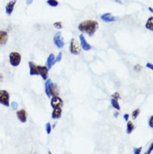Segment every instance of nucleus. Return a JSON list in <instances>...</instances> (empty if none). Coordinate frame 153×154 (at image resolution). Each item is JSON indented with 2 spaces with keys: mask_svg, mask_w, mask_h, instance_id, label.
<instances>
[{
  "mask_svg": "<svg viewBox=\"0 0 153 154\" xmlns=\"http://www.w3.org/2000/svg\"><path fill=\"white\" fill-rule=\"evenodd\" d=\"M62 53L61 52H59L58 55H57V57H55V61L56 62H59V61H61V60H62Z\"/></svg>",
  "mask_w": 153,
  "mask_h": 154,
  "instance_id": "393cba45",
  "label": "nucleus"
},
{
  "mask_svg": "<svg viewBox=\"0 0 153 154\" xmlns=\"http://www.w3.org/2000/svg\"><path fill=\"white\" fill-rule=\"evenodd\" d=\"M21 62V55L18 52H11L9 54V63L12 66L17 67Z\"/></svg>",
  "mask_w": 153,
  "mask_h": 154,
  "instance_id": "20e7f679",
  "label": "nucleus"
},
{
  "mask_svg": "<svg viewBox=\"0 0 153 154\" xmlns=\"http://www.w3.org/2000/svg\"><path fill=\"white\" fill-rule=\"evenodd\" d=\"M50 104H51V107L53 109H55V108H62V106H64V101H63V100L61 99L59 96H55L51 97Z\"/></svg>",
  "mask_w": 153,
  "mask_h": 154,
  "instance_id": "39448f33",
  "label": "nucleus"
},
{
  "mask_svg": "<svg viewBox=\"0 0 153 154\" xmlns=\"http://www.w3.org/2000/svg\"><path fill=\"white\" fill-rule=\"evenodd\" d=\"M16 3H17L16 0H11L7 3V5L5 7V12H6L7 15H9V16L11 15L13 11V9H14V6H15Z\"/></svg>",
  "mask_w": 153,
  "mask_h": 154,
  "instance_id": "9b49d317",
  "label": "nucleus"
},
{
  "mask_svg": "<svg viewBox=\"0 0 153 154\" xmlns=\"http://www.w3.org/2000/svg\"><path fill=\"white\" fill-rule=\"evenodd\" d=\"M3 75L0 73V82H2V81H3Z\"/></svg>",
  "mask_w": 153,
  "mask_h": 154,
  "instance_id": "72a5a7b5",
  "label": "nucleus"
},
{
  "mask_svg": "<svg viewBox=\"0 0 153 154\" xmlns=\"http://www.w3.org/2000/svg\"><path fill=\"white\" fill-rule=\"evenodd\" d=\"M44 90H45V94L46 96L50 98L52 96H55L58 95V91H57V87L55 84L52 82V80L50 79H47L45 80L44 83Z\"/></svg>",
  "mask_w": 153,
  "mask_h": 154,
  "instance_id": "f03ea898",
  "label": "nucleus"
},
{
  "mask_svg": "<svg viewBox=\"0 0 153 154\" xmlns=\"http://www.w3.org/2000/svg\"><path fill=\"white\" fill-rule=\"evenodd\" d=\"M139 114H140V110L139 109H136V110H133V112H132V114H131V117H132V119H136V117L139 116Z\"/></svg>",
  "mask_w": 153,
  "mask_h": 154,
  "instance_id": "4be33fe9",
  "label": "nucleus"
},
{
  "mask_svg": "<svg viewBox=\"0 0 153 154\" xmlns=\"http://www.w3.org/2000/svg\"><path fill=\"white\" fill-rule=\"evenodd\" d=\"M33 0H26V3H27V5H29L33 3Z\"/></svg>",
  "mask_w": 153,
  "mask_h": 154,
  "instance_id": "473e14b6",
  "label": "nucleus"
},
{
  "mask_svg": "<svg viewBox=\"0 0 153 154\" xmlns=\"http://www.w3.org/2000/svg\"><path fill=\"white\" fill-rule=\"evenodd\" d=\"M54 43L55 46L59 49H62L65 46V41L60 32H57L54 36Z\"/></svg>",
  "mask_w": 153,
  "mask_h": 154,
  "instance_id": "423d86ee",
  "label": "nucleus"
},
{
  "mask_svg": "<svg viewBox=\"0 0 153 154\" xmlns=\"http://www.w3.org/2000/svg\"><path fill=\"white\" fill-rule=\"evenodd\" d=\"M10 106H11L12 109L14 110H16L18 109V107H19V105H18V103L17 102H15V101H12L11 104H10Z\"/></svg>",
  "mask_w": 153,
  "mask_h": 154,
  "instance_id": "b1692460",
  "label": "nucleus"
},
{
  "mask_svg": "<svg viewBox=\"0 0 153 154\" xmlns=\"http://www.w3.org/2000/svg\"><path fill=\"white\" fill-rule=\"evenodd\" d=\"M152 143L151 144V146H150V147H149V149H148V152L146 153V154H150L152 153Z\"/></svg>",
  "mask_w": 153,
  "mask_h": 154,
  "instance_id": "2f4dec72",
  "label": "nucleus"
},
{
  "mask_svg": "<svg viewBox=\"0 0 153 154\" xmlns=\"http://www.w3.org/2000/svg\"><path fill=\"white\" fill-rule=\"evenodd\" d=\"M8 33L4 30H0V46L6 44V43L8 42Z\"/></svg>",
  "mask_w": 153,
  "mask_h": 154,
  "instance_id": "4468645a",
  "label": "nucleus"
},
{
  "mask_svg": "<svg viewBox=\"0 0 153 154\" xmlns=\"http://www.w3.org/2000/svg\"><path fill=\"white\" fill-rule=\"evenodd\" d=\"M55 55L54 54H50L49 55L48 59H47V61H46V64H47V68L49 70H50L54 65L55 64Z\"/></svg>",
  "mask_w": 153,
  "mask_h": 154,
  "instance_id": "2eb2a0df",
  "label": "nucleus"
},
{
  "mask_svg": "<svg viewBox=\"0 0 153 154\" xmlns=\"http://www.w3.org/2000/svg\"><path fill=\"white\" fill-rule=\"evenodd\" d=\"M142 66L136 65V66L134 67V70H136V71H141V70H142Z\"/></svg>",
  "mask_w": 153,
  "mask_h": 154,
  "instance_id": "cd10ccee",
  "label": "nucleus"
},
{
  "mask_svg": "<svg viewBox=\"0 0 153 154\" xmlns=\"http://www.w3.org/2000/svg\"><path fill=\"white\" fill-rule=\"evenodd\" d=\"M16 115H17L18 119L22 123H25L27 121V113H26V110H25L21 109V110H17Z\"/></svg>",
  "mask_w": 153,
  "mask_h": 154,
  "instance_id": "f8f14e48",
  "label": "nucleus"
},
{
  "mask_svg": "<svg viewBox=\"0 0 153 154\" xmlns=\"http://www.w3.org/2000/svg\"><path fill=\"white\" fill-rule=\"evenodd\" d=\"M124 119H125V121H129V114H127V113L125 114V115H124Z\"/></svg>",
  "mask_w": 153,
  "mask_h": 154,
  "instance_id": "7c9ffc66",
  "label": "nucleus"
},
{
  "mask_svg": "<svg viewBox=\"0 0 153 154\" xmlns=\"http://www.w3.org/2000/svg\"><path fill=\"white\" fill-rule=\"evenodd\" d=\"M45 130H46V132H47L48 135L50 134L51 130H52V126H51V124H50L49 122H47V123H46V125H45Z\"/></svg>",
  "mask_w": 153,
  "mask_h": 154,
  "instance_id": "412c9836",
  "label": "nucleus"
},
{
  "mask_svg": "<svg viewBox=\"0 0 153 154\" xmlns=\"http://www.w3.org/2000/svg\"><path fill=\"white\" fill-rule=\"evenodd\" d=\"M38 71H39V76L42 77V79L46 80L49 77V69L47 66H38Z\"/></svg>",
  "mask_w": 153,
  "mask_h": 154,
  "instance_id": "6e6552de",
  "label": "nucleus"
},
{
  "mask_svg": "<svg viewBox=\"0 0 153 154\" xmlns=\"http://www.w3.org/2000/svg\"><path fill=\"white\" fill-rule=\"evenodd\" d=\"M61 116H62V108H55L51 114V117L54 120L59 119L61 117Z\"/></svg>",
  "mask_w": 153,
  "mask_h": 154,
  "instance_id": "dca6fc26",
  "label": "nucleus"
},
{
  "mask_svg": "<svg viewBox=\"0 0 153 154\" xmlns=\"http://www.w3.org/2000/svg\"><path fill=\"white\" fill-rule=\"evenodd\" d=\"M100 19L102 21L106 23H111V22H115L118 19V17H115L113 16L111 13H104L100 16Z\"/></svg>",
  "mask_w": 153,
  "mask_h": 154,
  "instance_id": "1a4fd4ad",
  "label": "nucleus"
},
{
  "mask_svg": "<svg viewBox=\"0 0 153 154\" xmlns=\"http://www.w3.org/2000/svg\"><path fill=\"white\" fill-rule=\"evenodd\" d=\"M149 10H150V11L151 12H152L153 10H152V8H149Z\"/></svg>",
  "mask_w": 153,
  "mask_h": 154,
  "instance_id": "f704fd0d",
  "label": "nucleus"
},
{
  "mask_svg": "<svg viewBox=\"0 0 153 154\" xmlns=\"http://www.w3.org/2000/svg\"><path fill=\"white\" fill-rule=\"evenodd\" d=\"M47 3L51 7H57L59 5V2L57 0H48Z\"/></svg>",
  "mask_w": 153,
  "mask_h": 154,
  "instance_id": "aec40b11",
  "label": "nucleus"
},
{
  "mask_svg": "<svg viewBox=\"0 0 153 154\" xmlns=\"http://www.w3.org/2000/svg\"><path fill=\"white\" fill-rule=\"evenodd\" d=\"M152 120H153V117H152H152H151V118L149 119V127H150L151 128H152V127H153Z\"/></svg>",
  "mask_w": 153,
  "mask_h": 154,
  "instance_id": "c85d7f7f",
  "label": "nucleus"
},
{
  "mask_svg": "<svg viewBox=\"0 0 153 154\" xmlns=\"http://www.w3.org/2000/svg\"><path fill=\"white\" fill-rule=\"evenodd\" d=\"M29 75L30 76H39L38 66L35 63H33V61H29Z\"/></svg>",
  "mask_w": 153,
  "mask_h": 154,
  "instance_id": "ddd939ff",
  "label": "nucleus"
},
{
  "mask_svg": "<svg viewBox=\"0 0 153 154\" xmlns=\"http://www.w3.org/2000/svg\"><path fill=\"white\" fill-rule=\"evenodd\" d=\"M134 129H135L134 124L130 121H127V127H126V132H127V134H131V132L134 131Z\"/></svg>",
  "mask_w": 153,
  "mask_h": 154,
  "instance_id": "6ab92c4d",
  "label": "nucleus"
},
{
  "mask_svg": "<svg viewBox=\"0 0 153 154\" xmlns=\"http://www.w3.org/2000/svg\"><path fill=\"white\" fill-rule=\"evenodd\" d=\"M110 103H111V106H112L116 110H120V104H119V102H118L117 100L114 99V98H111V100H110Z\"/></svg>",
  "mask_w": 153,
  "mask_h": 154,
  "instance_id": "a211bd4d",
  "label": "nucleus"
},
{
  "mask_svg": "<svg viewBox=\"0 0 153 154\" xmlns=\"http://www.w3.org/2000/svg\"><path fill=\"white\" fill-rule=\"evenodd\" d=\"M112 98H114V99L116 100H118L120 99V94L118 93V92H116V93H114L113 95H112Z\"/></svg>",
  "mask_w": 153,
  "mask_h": 154,
  "instance_id": "bb28decb",
  "label": "nucleus"
},
{
  "mask_svg": "<svg viewBox=\"0 0 153 154\" xmlns=\"http://www.w3.org/2000/svg\"><path fill=\"white\" fill-rule=\"evenodd\" d=\"M98 26V23L95 20H86L79 24L78 29L82 33H87L89 36H93L97 30Z\"/></svg>",
  "mask_w": 153,
  "mask_h": 154,
  "instance_id": "f257e3e1",
  "label": "nucleus"
},
{
  "mask_svg": "<svg viewBox=\"0 0 153 154\" xmlns=\"http://www.w3.org/2000/svg\"><path fill=\"white\" fill-rule=\"evenodd\" d=\"M69 51L72 55H80V46L77 43L76 40L75 39H72L71 41H70V45H69Z\"/></svg>",
  "mask_w": 153,
  "mask_h": 154,
  "instance_id": "0eeeda50",
  "label": "nucleus"
},
{
  "mask_svg": "<svg viewBox=\"0 0 153 154\" xmlns=\"http://www.w3.org/2000/svg\"><path fill=\"white\" fill-rule=\"evenodd\" d=\"M54 27L57 29H61L63 28V24L61 22H55L54 23Z\"/></svg>",
  "mask_w": 153,
  "mask_h": 154,
  "instance_id": "5701e85b",
  "label": "nucleus"
},
{
  "mask_svg": "<svg viewBox=\"0 0 153 154\" xmlns=\"http://www.w3.org/2000/svg\"><path fill=\"white\" fill-rule=\"evenodd\" d=\"M146 66L148 69H150L151 70H153V66H152V63H146Z\"/></svg>",
  "mask_w": 153,
  "mask_h": 154,
  "instance_id": "c756f323",
  "label": "nucleus"
},
{
  "mask_svg": "<svg viewBox=\"0 0 153 154\" xmlns=\"http://www.w3.org/2000/svg\"><path fill=\"white\" fill-rule=\"evenodd\" d=\"M80 45H81L82 49H83L85 51L90 50L91 46H90V44L88 43L86 39L85 38V36H84L83 34H80Z\"/></svg>",
  "mask_w": 153,
  "mask_h": 154,
  "instance_id": "9d476101",
  "label": "nucleus"
},
{
  "mask_svg": "<svg viewBox=\"0 0 153 154\" xmlns=\"http://www.w3.org/2000/svg\"><path fill=\"white\" fill-rule=\"evenodd\" d=\"M142 150V147H138V148H135V149H134V154H141Z\"/></svg>",
  "mask_w": 153,
  "mask_h": 154,
  "instance_id": "a878e982",
  "label": "nucleus"
},
{
  "mask_svg": "<svg viewBox=\"0 0 153 154\" xmlns=\"http://www.w3.org/2000/svg\"><path fill=\"white\" fill-rule=\"evenodd\" d=\"M49 154H52V153H50V151L49 152Z\"/></svg>",
  "mask_w": 153,
  "mask_h": 154,
  "instance_id": "e433bc0d",
  "label": "nucleus"
},
{
  "mask_svg": "<svg viewBox=\"0 0 153 154\" xmlns=\"http://www.w3.org/2000/svg\"><path fill=\"white\" fill-rule=\"evenodd\" d=\"M146 28L148 29V30H151L152 31L153 30V17H151L148 19V20L146 21Z\"/></svg>",
  "mask_w": 153,
  "mask_h": 154,
  "instance_id": "f3484780",
  "label": "nucleus"
},
{
  "mask_svg": "<svg viewBox=\"0 0 153 154\" xmlns=\"http://www.w3.org/2000/svg\"><path fill=\"white\" fill-rule=\"evenodd\" d=\"M116 2H118V3H121V2H120V0H116Z\"/></svg>",
  "mask_w": 153,
  "mask_h": 154,
  "instance_id": "c9c22d12",
  "label": "nucleus"
},
{
  "mask_svg": "<svg viewBox=\"0 0 153 154\" xmlns=\"http://www.w3.org/2000/svg\"><path fill=\"white\" fill-rule=\"evenodd\" d=\"M9 93L6 90H0V104L9 107L10 106L9 102Z\"/></svg>",
  "mask_w": 153,
  "mask_h": 154,
  "instance_id": "7ed1b4c3",
  "label": "nucleus"
}]
</instances>
